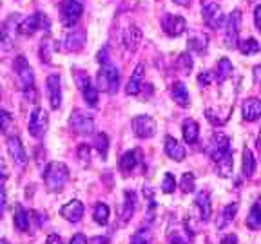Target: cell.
Wrapping results in <instances>:
<instances>
[{
    "label": "cell",
    "instance_id": "1",
    "mask_svg": "<svg viewBox=\"0 0 261 244\" xmlns=\"http://www.w3.org/2000/svg\"><path fill=\"white\" fill-rule=\"evenodd\" d=\"M69 181V168L65 167L64 163L53 161L49 163L47 168L44 172V183L49 190H62L64 185Z\"/></svg>",
    "mask_w": 261,
    "mask_h": 244
},
{
    "label": "cell",
    "instance_id": "2",
    "mask_svg": "<svg viewBox=\"0 0 261 244\" xmlns=\"http://www.w3.org/2000/svg\"><path fill=\"white\" fill-rule=\"evenodd\" d=\"M96 81H98V89L103 90V93H109V94H114L118 90V85H120V74H118V69L111 64H106L102 65V69L98 71V76H96Z\"/></svg>",
    "mask_w": 261,
    "mask_h": 244
},
{
    "label": "cell",
    "instance_id": "3",
    "mask_svg": "<svg viewBox=\"0 0 261 244\" xmlns=\"http://www.w3.org/2000/svg\"><path fill=\"white\" fill-rule=\"evenodd\" d=\"M228 154H230V139H228V136H225L223 132H214L211 136V141H208V156L212 158V161L218 163Z\"/></svg>",
    "mask_w": 261,
    "mask_h": 244
},
{
    "label": "cell",
    "instance_id": "4",
    "mask_svg": "<svg viewBox=\"0 0 261 244\" xmlns=\"http://www.w3.org/2000/svg\"><path fill=\"white\" fill-rule=\"evenodd\" d=\"M240 22H241V13L232 11L225 20V35L223 42L227 47H236L240 44Z\"/></svg>",
    "mask_w": 261,
    "mask_h": 244
},
{
    "label": "cell",
    "instance_id": "5",
    "mask_svg": "<svg viewBox=\"0 0 261 244\" xmlns=\"http://www.w3.org/2000/svg\"><path fill=\"white\" fill-rule=\"evenodd\" d=\"M47 127H49V116L44 109H35L29 116V123H28V129H29V134L33 138H44L45 132H47Z\"/></svg>",
    "mask_w": 261,
    "mask_h": 244
},
{
    "label": "cell",
    "instance_id": "6",
    "mask_svg": "<svg viewBox=\"0 0 261 244\" xmlns=\"http://www.w3.org/2000/svg\"><path fill=\"white\" fill-rule=\"evenodd\" d=\"M84 6L78 0H62L60 2V20L67 27H73L76 20L82 16Z\"/></svg>",
    "mask_w": 261,
    "mask_h": 244
},
{
    "label": "cell",
    "instance_id": "7",
    "mask_svg": "<svg viewBox=\"0 0 261 244\" xmlns=\"http://www.w3.org/2000/svg\"><path fill=\"white\" fill-rule=\"evenodd\" d=\"M201 15H203V22L211 29H218L225 24L223 9H221L216 2H212V0H207V2L201 6Z\"/></svg>",
    "mask_w": 261,
    "mask_h": 244
},
{
    "label": "cell",
    "instance_id": "8",
    "mask_svg": "<svg viewBox=\"0 0 261 244\" xmlns=\"http://www.w3.org/2000/svg\"><path fill=\"white\" fill-rule=\"evenodd\" d=\"M15 71H16V76H18V80H20L22 87H24V90L29 94V90H35V74H33V69L31 65L25 62L24 56H18L15 60Z\"/></svg>",
    "mask_w": 261,
    "mask_h": 244
},
{
    "label": "cell",
    "instance_id": "9",
    "mask_svg": "<svg viewBox=\"0 0 261 244\" xmlns=\"http://www.w3.org/2000/svg\"><path fill=\"white\" fill-rule=\"evenodd\" d=\"M69 125L76 134H91L94 130V121L84 110H73L69 116Z\"/></svg>",
    "mask_w": 261,
    "mask_h": 244
},
{
    "label": "cell",
    "instance_id": "10",
    "mask_svg": "<svg viewBox=\"0 0 261 244\" xmlns=\"http://www.w3.org/2000/svg\"><path fill=\"white\" fill-rule=\"evenodd\" d=\"M162 27L165 31V35H169V37H179L187 29V22H185L184 16L165 13L162 18Z\"/></svg>",
    "mask_w": 261,
    "mask_h": 244
},
{
    "label": "cell",
    "instance_id": "11",
    "mask_svg": "<svg viewBox=\"0 0 261 244\" xmlns=\"http://www.w3.org/2000/svg\"><path fill=\"white\" fill-rule=\"evenodd\" d=\"M156 121L151 118V116H136L133 119V130H135V134L142 139H149L156 134Z\"/></svg>",
    "mask_w": 261,
    "mask_h": 244
},
{
    "label": "cell",
    "instance_id": "12",
    "mask_svg": "<svg viewBox=\"0 0 261 244\" xmlns=\"http://www.w3.org/2000/svg\"><path fill=\"white\" fill-rule=\"evenodd\" d=\"M45 87H47V98L51 109H60L62 105V81L58 74H49L45 80Z\"/></svg>",
    "mask_w": 261,
    "mask_h": 244
},
{
    "label": "cell",
    "instance_id": "13",
    "mask_svg": "<svg viewBox=\"0 0 261 244\" xmlns=\"http://www.w3.org/2000/svg\"><path fill=\"white\" fill-rule=\"evenodd\" d=\"M76 83H78V87H80L82 94H84V100H86L87 105H89V107H96V103H98V90L93 87L89 76H87V74H84L82 71H76Z\"/></svg>",
    "mask_w": 261,
    "mask_h": 244
},
{
    "label": "cell",
    "instance_id": "14",
    "mask_svg": "<svg viewBox=\"0 0 261 244\" xmlns=\"http://www.w3.org/2000/svg\"><path fill=\"white\" fill-rule=\"evenodd\" d=\"M8 152L11 156L13 163H15L18 168H24L28 165V154L24 150V145L20 143V139L16 138V136H11L8 138Z\"/></svg>",
    "mask_w": 261,
    "mask_h": 244
},
{
    "label": "cell",
    "instance_id": "15",
    "mask_svg": "<svg viewBox=\"0 0 261 244\" xmlns=\"http://www.w3.org/2000/svg\"><path fill=\"white\" fill-rule=\"evenodd\" d=\"M84 44H86V31L84 29H71L64 40L65 51H69V53L80 51L84 47Z\"/></svg>",
    "mask_w": 261,
    "mask_h": 244
},
{
    "label": "cell",
    "instance_id": "16",
    "mask_svg": "<svg viewBox=\"0 0 261 244\" xmlns=\"http://www.w3.org/2000/svg\"><path fill=\"white\" fill-rule=\"evenodd\" d=\"M60 216L69 221V223H78L84 217V204H82V201L73 199L67 204H64L60 208Z\"/></svg>",
    "mask_w": 261,
    "mask_h": 244
},
{
    "label": "cell",
    "instance_id": "17",
    "mask_svg": "<svg viewBox=\"0 0 261 244\" xmlns=\"http://www.w3.org/2000/svg\"><path fill=\"white\" fill-rule=\"evenodd\" d=\"M241 114H243V119L247 121H256L261 118V100L257 98H249L245 100L243 107H241Z\"/></svg>",
    "mask_w": 261,
    "mask_h": 244
},
{
    "label": "cell",
    "instance_id": "18",
    "mask_svg": "<svg viewBox=\"0 0 261 244\" xmlns=\"http://www.w3.org/2000/svg\"><path fill=\"white\" fill-rule=\"evenodd\" d=\"M165 154L169 156L174 161H184L185 156H187V150H185L184 145H179V141L172 136H167L165 138Z\"/></svg>",
    "mask_w": 261,
    "mask_h": 244
},
{
    "label": "cell",
    "instance_id": "19",
    "mask_svg": "<svg viewBox=\"0 0 261 244\" xmlns=\"http://www.w3.org/2000/svg\"><path fill=\"white\" fill-rule=\"evenodd\" d=\"M142 38H143V33L138 25H129L123 33V44L129 51H136L142 44Z\"/></svg>",
    "mask_w": 261,
    "mask_h": 244
},
{
    "label": "cell",
    "instance_id": "20",
    "mask_svg": "<svg viewBox=\"0 0 261 244\" xmlns=\"http://www.w3.org/2000/svg\"><path fill=\"white\" fill-rule=\"evenodd\" d=\"M171 98L174 100L176 105L179 107H189L191 105V96H189V90L185 87V83L181 81H174L171 87Z\"/></svg>",
    "mask_w": 261,
    "mask_h": 244
},
{
    "label": "cell",
    "instance_id": "21",
    "mask_svg": "<svg viewBox=\"0 0 261 244\" xmlns=\"http://www.w3.org/2000/svg\"><path fill=\"white\" fill-rule=\"evenodd\" d=\"M205 114H207V119L212 125H225L230 118V114H232V105H227L223 109H211L208 107Z\"/></svg>",
    "mask_w": 261,
    "mask_h": 244
},
{
    "label": "cell",
    "instance_id": "22",
    "mask_svg": "<svg viewBox=\"0 0 261 244\" xmlns=\"http://www.w3.org/2000/svg\"><path fill=\"white\" fill-rule=\"evenodd\" d=\"M44 22H45V18L42 16V13H37V15L25 18V20L18 25V31H20L22 35H35L38 29H42Z\"/></svg>",
    "mask_w": 261,
    "mask_h": 244
},
{
    "label": "cell",
    "instance_id": "23",
    "mask_svg": "<svg viewBox=\"0 0 261 244\" xmlns=\"http://www.w3.org/2000/svg\"><path fill=\"white\" fill-rule=\"evenodd\" d=\"M143 87V65H136L135 73L130 74V80L129 83H127V89L125 93L129 94V96H136V94H140V90H142Z\"/></svg>",
    "mask_w": 261,
    "mask_h": 244
},
{
    "label": "cell",
    "instance_id": "24",
    "mask_svg": "<svg viewBox=\"0 0 261 244\" xmlns=\"http://www.w3.org/2000/svg\"><path fill=\"white\" fill-rule=\"evenodd\" d=\"M232 62L228 60V58H220L216 64V69H214V78H216L218 83H225L228 78L232 76Z\"/></svg>",
    "mask_w": 261,
    "mask_h": 244
},
{
    "label": "cell",
    "instance_id": "25",
    "mask_svg": "<svg viewBox=\"0 0 261 244\" xmlns=\"http://www.w3.org/2000/svg\"><path fill=\"white\" fill-rule=\"evenodd\" d=\"M196 206L200 210V219L203 223H207L212 216V206H211V197H208V192H200L196 195Z\"/></svg>",
    "mask_w": 261,
    "mask_h": 244
},
{
    "label": "cell",
    "instance_id": "26",
    "mask_svg": "<svg viewBox=\"0 0 261 244\" xmlns=\"http://www.w3.org/2000/svg\"><path fill=\"white\" fill-rule=\"evenodd\" d=\"M238 210H240V204L238 203H232V204H227V206L223 208V211H221V216L218 217L216 221V228L218 230H223L227 224H230L234 221V217H236Z\"/></svg>",
    "mask_w": 261,
    "mask_h": 244
},
{
    "label": "cell",
    "instance_id": "27",
    "mask_svg": "<svg viewBox=\"0 0 261 244\" xmlns=\"http://www.w3.org/2000/svg\"><path fill=\"white\" fill-rule=\"evenodd\" d=\"M198 136H200V125H198V121L192 118L185 119L184 121V139L185 143H189V145H192V143L198 141Z\"/></svg>",
    "mask_w": 261,
    "mask_h": 244
},
{
    "label": "cell",
    "instance_id": "28",
    "mask_svg": "<svg viewBox=\"0 0 261 244\" xmlns=\"http://www.w3.org/2000/svg\"><path fill=\"white\" fill-rule=\"evenodd\" d=\"M136 165H138V152L136 150H130V152H125L120 159V170L123 174H130V172L135 170Z\"/></svg>",
    "mask_w": 261,
    "mask_h": 244
},
{
    "label": "cell",
    "instance_id": "29",
    "mask_svg": "<svg viewBox=\"0 0 261 244\" xmlns=\"http://www.w3.org/2000/svg\"><path fill=\"white\" fill-rule=\"evenodd\" d=\"M29 223H31L29 211L24 210L22 206L16 208L15 217H13V224H15L16 230H20V232H28V230H29Z\"/></svg>",
    "mask_w": 261,
    "mask_h": 244
},
{
    "label": "cell",
    "instance_id": "30",
    "mask_svg": "<svg viewBox=\"0 0 261 244\" xmlns=\"http://www.w3.org/2000/svg\"><path fill=\"white\" fill-rule=\"evenodd\" d=\"M256 174V159H254V154L250 148L245 146L243 148V175L245 177H254Z\"/></svg>",
    "mask_w": 261,
    "mask_h": 244
},
{
    "label": "cell",
    "instance_id": "31",
    "mask_svg": "<svg viewBox=\"0 0 261 244\" xmlns=\"http://www.w3.org/2000/svg\"><path fill=\"white\" fill-rule=\"evenodd\" d=\"M247 226L250 230H257L261 228V197L254 203V206L250 208V214L247 217Z\"/></svg>",
    "mask_w": 261,
    "mask_h": 244
},
{
    "label": "cell",
    "instance_id": "32",
    "mask_svg": "<svg viewBox=\"0 0 261 244\" xmlns=\"http://www.w3.org/2000/svg\"><path fill=\"white\" fill-rule=\"evenodd\" d=\"M135 206H136V195L133 194V192L127 190L125 192V201H123V221H129L130 217H133V214H135Z\"/></svg>",
    "mask_w": 261,
    "mask_h": 244
},
{
    "label": "cell",
    "instance_id": "33",
    "mask_svg": "<svg viewBox=\"0 0 261 244\" xmlns=\"http://www.w3.org/2000/svg\"><path fill=\"white\" fill-rule=\"evenodd\" d=\"M238 49L241 51V54H256V53H259L261 45L256 38H247V40L238 44Z\"/></svg>",
    "mask_w": 261,
    "mask_h": 244
},
{
    "label": "cell",
    "instance_id": "34",
    "mask_svg": "<svg viewBox=\"0 0 261 244\" xmlns=\"http://www.w3.org/2000/svg\"><path fill=\"white\" fill-rule=\"evenodd\" d=\"M16 27V16H11L8 20L2 24V29H0V40L9 44L11 42V35H13V29Z\"/></svg>",
    "mask_w": 261,
    "mask_h": 244
},
{
    "label": "cell",
    "instance_id": "35",
    "mask_svg": "<svg viewBox=\"0 0 261 244\" xmlns=\"http://www.w3.org/2000/svg\"><path fill=\"white\" fill-rule=\"evenodd\" d=\"M93 217L98 224H107L109 223V206L103 204V203H98L96 206H94Z\"/></svg>",
    "mask_w": 261,
    "mask_h": 244
},
{
    "label": "cell",
    "instance_id": "36",
    "mask_svg": "<svg viewBox=\"0 0 261 244\" xmlns=\"http://www.w3.org/2000/svg\"><path fill=\"white\" fill-rule=\"evenodd\" d=\"M207 42H208V38L205 37L203 33H200V35L191 37V40H189V47L194 49V51H198V53H203L205 49H207Z\"/></svg>",
    "mask_w": 261,
    "mask_h": 244
},
{
    "label": "cell",
    "instance_id": "37",
    "mask_svg": "<svg viewBox=\"0 0 261 244\" xmlns=\"http://www.w3.org/2000/svg\"><path fill=\"white\" fill-rule=\"evenodd\" d=\"M216 165H218V172H220V175H223V177H228V175L232 174V156L230 154L225 156L223 159H220Z\"/></svg>",
    "mask_w": 261,
    "mask_h": 244
},
{
    "label": "cell",
    "instance_id": "38",
    "mask_svg": "<svg viewBox=\"0 0 261 244\" xmlns=\"http://www.w3.org/2000/svg\"><path fill=\"white\" fill-rule=\"evenodd\" d=\"M179 188H181V192H185V194H191V192H194V188H196L194 174H191V172H185L184 177H181V183H179Z\"/></svg>",
    "mask_w": 261,
    "mask_h": 244
},
{
    "label": "cell",
    "instance_id": "39",
    "mask_svg": "<svg viewBox=\"0 0 261 244\" xmlns=\"http://www.w3.org/2000/svg\"><path fill=\"white\" fill-rule=\"evenodd\" d=\"M176 65H178L179 71H184L185 74H189L192 71V56L189 53L179 54V58H178V62H176Z\"/></svg>",
    "mask_w": 261,
    "mask_h": 244
},
{
    "label": "cell",
    "instance_id": "40",
    "mask_svg": "<svg viewBox=\"0 0 261 244\" xmlns=\"http://www.w3.org/2000/svg\"><path fill=\"white\" fill-rule=\"evenodd\" d=\"M176 188V181H174V175L172 174H165L163 175V181H162V190L165 192V194H171V192H174Z\"/></svg>",
    "mask_w": 261,
    "mask_h": 244
},
{
    "label": "cell",
    "instance_id": "41",
    "mask_svg": "<svg viewBox=\"0 0 261 244\" xmlns=\"http://www.w3.org/2000/svg\"><path fill=\"white\" fill-rule=\"evenodd\" d=\"M151 233L149 232H136L135 235L130 237L129 244H151Z\"/></svg>",
    "mask_w": 261,
    "mask_h": 244
},
{
    "label": "cell",
    "instance_id": "42",
    "mask_svg": "<svg viewBox=\"0 0 261 244\" xmlns=\"http://www.w3.org/2000/svg\"><path fill=\"white\" fill-rule=\"evenodd\" d=\"M94 143H96L98 152L106 158V154H107V136L106 134H96L94 136Z\"/></svg>",
    "mask_w": 261,
    "mask_h": 244
},
{
    "label": "cell",
    "instance_id": "43",
    "mask_svg": "<svg viewBox=\"0 0 261 244\" xmlns=\"http://www.w3.org/2000/svg\"><path fill=\"white\" fill-rule=\"evenodd\" d=\"M11 121H13L11 114L6 112V110H0V132L8 130V127L11 125Z\"/></svg>",
    "mask_w": 261,
    "mask_h": 244
},
{
    "label": "cell",
    "instance_id": "44",
    "mask_svg": "<svg viewBox=\"0 0 261 244\" xmlns=\"http://www.w3.org/2000/svg\"><path fill=\"white\" fill-rule=\"evenodd\" d=\"M211 81H212V73H208V71H205V73H201L200 76H198V83H200L201 87H207Z\"/></svg>",
    "mask_w": 261,
    "mask_h": 244
},
{
    "label": "cell",
    "instance_id": "45",
    "mask_svg": "<svg viewBox=\"0 0 261 244\" xmlns=\"http://www.w3.org/2000/svg\"><path fill=\"white\" fill-rule=\"evenodd\" d=\"M254 22H256L257 31L261 33V6H256V9H254Z\"/></svg>",
    "mask_w": 261,
    "mask_h": 244
},
{
    "label": "cell",
    "instance_id": "46",
    "mask_svg": "<svg viewBox=\"0 0 261 244\" xmlns=\"http://www.w3.org/2000/svg\"><path fill=\"white\" fill-rule=\"evenodd\" d=\"M254 81H256L257 89L261 90V65H256V67H254Z\"/></svg>",
    "mask_w": 261,
    "mask_h": 244
},
{
    "label": "cell",
    "instance_id": "47",
    "mask_svg": "<svg viewBox=\"0 0 261 244\" xmlns=\"http://www.w3.org/2000/svg\"><path fill=\"white\" fill-rule=\"evenodd\" d=\"M69 244H87V239L82 233H76V235H73V239H71Z\"/></svg>",
    "mask_w": 261,
    "mask_h": 244
},
{
    "label": "cell",
    "instance_id": "48",
    "mask_svg": "<svg viewBox=\"0 0 261 244\" xmlns=\"http://www.w3.org/2000/svg\"><path fill=\"white\" fill-rule=\"evenodd\" d=\"M78 154H80V158L86 161V159H89V146L87 145H82L80 150H78Z\"/></svg>",
    "mask_w": 261,
    "mask_h": 244
},
{
    "label": "cell",
    "instance_id": "49",
    "mask_svg": "<svg viewBox=\"0 0 261 244\" xmlns=\"http://www.w3.org/2000/svg\"><path fill=\"white\" fill-rule=\"evenodd\" d=\"M45 244H64V242H62V239L57 233H51V235L47 237V240H45Z\"/></svg>",
    "mask_w": 261,
    "mask_h": 244
},
{
    "label": "cell",
    "instance_id": "50",
    "mask_svg": "<svg viewBox=\"0 0 261 244\" xmlns=\"http://www.w3.org/2000/svg\"><path fill=\"white\" fill-rule=\"evenodd\" d=\"M171 244H191V242L185 240V239H181L179 233H174V235H171Z\"/></svg>",
    "mask_w": 261,
    "mask_h": 244
},
{
    "label": "cell",
    "instance_id": "51",
    "mask_svg": "<svg viewBox=\"0 0 261 244\" xmlns=\"http://www.w3.org/2000/svg\"><path fill=\"white\" fill-rule=\"evenodd\" d=\"M4 208H6V192L2 183H0V211H4Z\"/></svg>",
    "mask_w": 261,
    "mask_h": 244
},
{
    "label": "cell",
    "instance_id": "52",
    "mask_svg": "<svg viewBox=\"0 0 261 244\" xmlns=\"http://www.w3.org/2000/svg\"><path fill=\"white\" fill-rule=\"evenodd\" d=\"M221 244H238V237L234 235V233H228V235L221 240Z\"/></svg>",
    "mask_w": 261,
    "mask_h": 244
},
{
    "label": "cell",
    "instance_id": "53",
    "mask_svg": "<svg viewBox=\"0 0 261 244\" xmlns=\"http://www.w3.org/2000/svg\"><path fill=\"white\" fill-rule=\"evenodd\" d=\"M174 4L178 6H184V8H187V6H191V0H172Z\"/></svg>",
    "mask_w": 261,
    "mask_h": 244
},
{
    "label": "cell",
    "instance_id": "54",
    "mask_svg": "<svg viewBox=\"0 0 261 244\" xmlns=\"http://www.w3.org/2000/svg\"><path fill=\"white\" fill-rule=\"evenodd\" d=\"M0 244H9V242H8V240H4V239H2V240H0Z\"/></svg>",
    "mask_w": 261,
    "mask_h": 244
},
{
    "label": "cell",
    "instance_id": "55",
    "mask_svg": "<svg viewBox=\"0 0 261 244\" xmlns=\"http://www.w3.org/2000/svg\"><path fill=\"white\" fill-rule=\"evenodd\" d=\"M0 100H2V87H0Z\"/></svg>",
    "mask_w": 261,
    "mask_h": 244
}]
</instances>
